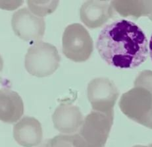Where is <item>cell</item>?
Returning <instances> with one entry per match:
<instances>
[{"label": "cell", "instance_id": "cell-9", "mask_svg": "<svg viewBox=\"0 0 152 147\" xmlns=\"http://www.w3.org/2000/svg\"><path fill=\"white\" fill-rule=\"evenodd\" d=\"M54 127L65 134L77 133L83 123L84 117L80 108L71 104H61L52 115Z\"/></svg>", "mask_w": 152, "mask_h": 147}, {"label": "cell", "instance_id": "cell-10", "mask_svg": "<svg viewBox=\"0 0 152 147\" xmlns=\"http://www.w3.org/2000/svg\"><path fill=\"white\" fill-rule=\"evenodd\" d=\"M13 137L23 147L37 146L43 139L41 123L34 118L25 116L14 125Z\"/></svg>", "mask_w": 152, "mask_h": 147}, {"label": "cell", "instance_id": "cell-7", "mask_svg": "<svg viewBox=\"0 0 152 147\" xmlns=\"http://www.w3.org/2000/svg\"><path fill=\"white\" fill-rule=\"evenodd\" d=\"M11 25L15 35L23 40L36 42L44 35V19L36 16L26 7L20 9L13 15Z\"/></svg>", "mask_w": 152, "mask_h": 147}, {"label": "cell", "instance_id": "cell-14", "mask_svg": "<svg viewBox=\"0 0 152 147\" xmlns=\"http://www.w3.org/2000/svg\"><path fill=\"white\" fill-rule=\"evenodd\" d=\"M149 54H150V56L151 60L152 61V34L151 35V38H150V43H149Z\"/></svg>", "mask_w": 152, "mask_h": 147}, {"label": "cell", "instance_id": "cell-1", "mask_svg": "<svg viewBox=\"0 0 152 147\" xmlns=\"http://www.w3.org/2000/svg\"><path fill=\"white\" fill-rule=\"evenodd\" d=\"M99 56L109 65L134 69L148 59V40L138 24L120 19L105 25L96 41Z\"/></svg>", "mask_w": 152, "mask_h": 147}, {"label": "cell", "instance_id": "cell-15", "mask_svg": "<svg viewBox=\"0 0 152 147\" xmlns=\"http://www.w3.org/2000/svg\"><path fill=\"white\" fill-rule=\"evenodd\" d=\"M3 67H4V60H3L2 57L0 55V73L2 71Z\"/></svg>", "mask_w": 152, "mask_h": 147}, {"label": "cell", "instance_id": "cell-8", "mask_svg": "<svg viewBox=\"0 0 152 147\" xmlns=\"http://www.w3.org/2000/svg\"><path fill=\"white\" fill-rule=\"evenodd\" d=\"M113 15L114 9L108 1H88L80 10L81 21L90 29L102 26Z\"/></svg>", "mask_w": 152, "mask_h": 147}, {"label": "cell", "instance_id": "cell-6", "mask_svg": "<svg viewBox=\"0 0 152 147\" xmlns=\"http://www.w3.org/2000/svg\"><path fill=\"white\" fill-rule=\"evenodd\" d=\"M87 96L94 111L114 114L113 108L119 96L114 82L106 77L92 79L88 85Z\"/></svg>", "mask_w": 152, "mask_h": 147}, {"label": "cell", "instance_id": "cell-5", "mask_svg": "<svg viewBox=\"0 0 152 147\" xmlns=\"http://www.w3.org/2000/svg\"><path fill=\"white\" fill-rule=\"evenodd\" d=\"M63 53L75 62H86L94 50L92 38L86 28L79 23L69 24L62 38Z\"/></svg>", "mask_w": 152, "mask_h": 147}, {"label": "cell", "instance_id": "cell-11", "mask_svg": "<svg viewBox=\"0 0 152 147\" xmlns=\"http://www.w3.org/2000/svg\"><path fill=\"white\" fill-rule=\"evenodd\" d=\"M23 114L24 103L20 95L9 88H0V121L15 123Z\"/></svg>", "mask_w": 152, "mask_h": 147}, {"label": "cell", "instance_id": "cell-2", "mask_svg": "<svg viewBox=\"0 0 152 147\" xmlns=\"http://www.w3.org/2000/svg\"><path fill=\"white\" fill-rule=\"evenodd\" d=\"M114 114L92 110L75 133L78 147H104L113 123Z\"/></svg>", "mask_w": 152, "mask_h": 147}, {"label": "cell", "instance_id": "cell-13", "mask_svg": "<svg viewBox=\"0 0 152 147\" xmlns=\"http://www.w3.org/2000/svg\"><path fill=\"white\" fill-rule=\"evenodd\" d=\"M30 11L36 16L42 17L52 13L57 6L58 1H28Z\"/></svg>", "mask_w": 152, "mask_h": 147}, {"label": "cell", "instance_id": "cell-4", "mask_svg": "<svg viewBox=\"0 0 152 147\" xmlns=\"http://www.w3.org/2000/svg\"><path fill=\"white\" fill-rule=\"evenodd\" d=\"M148 89L134 87L121 96L118 106L134 121L152 129V97Z\"/></svg>", "mask_w": 152, "mask_h": 147}, {"label": "cell", "instance_id": "cell-3", "mask_svg": "<svg viewBox=\"0 0 152 147\" xmlns=\"http://www.w3.org/2000/svg\"><path fill=\"white\" fill-rule=\"evenodd\" d=\"M60 62L61 57L56 46L38 41L27 51L25 66L30 75L45 77L52 75L58 69Z\"/></svg>", "mask_w": 152, "mask_h": 147}, {"label": "cell", "instance_id": "cell-12", "mask_svg": "<svg viewBox=\"0 0 152 147\" xmlns=\"http://www.w3.org/2000/svg\"><path fill=\"white\" fill-rule=\"evenodd\" d=\"M39 147H78L75 134L58 135L46 139Z\"/></svg>", "mask_w": 152, "mask_h": 147}, {"label": "cell", "instance_id": "cell-16", "mask_svg": "<svg viewBox=\"0 0 152 147\" xmlns=\"http://www.w3.org/2000/svg\"><path fill=\"white\" fill-rule=\"evenodd\" d=\"M132 147H148V146H142V145H136V146H134Z\"/></svg>", "mask_w": 152, "mask_h": 147}]
</instances>
